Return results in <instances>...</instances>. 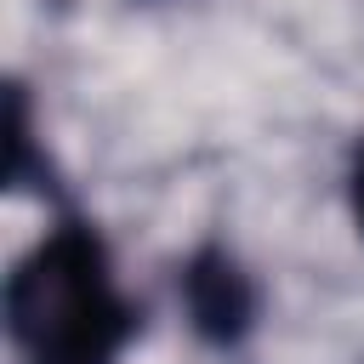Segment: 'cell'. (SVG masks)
<instances>
[{
    "mask_svg": "<svg viewBox=\"0 0 364 364\" xmlns=\"http://www.w3.org/2000/svg\"><path fill=\"white\" fill-rule=\"evenodd\" d=\"M28 364H114L125 336L119 290L85 233H51L23 256L6 290Z\"/></svg>",
    "mask_w": 364,
    "mask_h": 364,
    "instance_id": "1",
    "label": "cell"
},
{
    "mask_svg": "<svg viewBox=\"0 0 364 364\" xmlns=\"http://www.w3.org/2000/svg\"><path fill=\"white\" fill-rule=\"evenodd\" d=\"M188 301H193L199 324H210V330H233L245 318V284H239V273L228 262H205L188 279Z\"/></svg>",
    "mask_w": 364,
    "mask_h": 364,
    "instance_id": "2",
    "label": "cell"
},
{
    "mask_svg": "<svg viewBox=\"0 0 364 364\" xmlns=\"http://www.w3.org/2000/svg\"><path fill=\"white\" fill-rule=\"evenodd\" d=\"M353 205H358V222H364V148H358V165H353Z\"/></svg>",
    "mask_w": 364,
    "mask_h": 364,
    "instance_id": "3",
    "label": "cell"
}]
</instances>
